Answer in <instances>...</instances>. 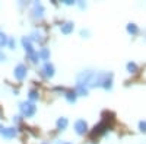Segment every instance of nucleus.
Segmentation results:
<instances>
[{
    "mask_svg": "<svg viewBox=\"0 0 146 144\" xmlns=\"http://www.w3.org/2000/svg\"><path fill=\"white\" fill-rule=\"evenodd\" d=\"M94 71H82V73L78 74V85L80 86H91V83H92V79H94Z\"/></svg>",
    "mask_w": 146,
    "mask_h": 144,
    "instance_id": "obj_1",
    "label": "nucleus"
},
{
    "mask_svg": "<svg viewBox=\"0 0 146 144\" xmlns=\"http://www.w3.org/2000/svg\"><path fill=\"white\" fill-rule=\"evenodd\" d=\"M19 108H21L22 115H25V116H34V114L36 112V106L32 102H22Z\"/></svg>",
    "mask_w": 146,
    "mask_h": 144,
    "instance_id": "obj_2",
    "label": "nucleus"
},
{
    "mask_svg": "<svg viewBox=\"0 0 146 144\" xmlns=\"http://www.w3.org/2000/svg\"><path fill=\"white\" fill-rule=\"evenodd\" d=\"M18 134V130L15 127H2L0 125V135H3L5 138H13Z\"/></svg>",
    "mask_w": 146,
    "mask_h": 144,
    "instance_id": "obj_3",
    "label": "nucleus"
},
{
    "mask_svg": "<svg viewBox=\"0 0 146 144\" xmlns=\"http://www.w3.org/2000/svg\"><path fill=\"white\" fill-rule=\"evenodd\" d=\"M27 73H28V70H27V67L23 64H18L15 67V71H13V74H15V77L18 80H23L27 77Z\"/></svg>",
    "mask_w": 146,
    "mask_h": 144,
    "instance_id": "obj_4",
    "label": "nucleus"
},
{
    "mask_svg": "<svg viewBox=\"0 0 146 144\" xmlns=\"http://www.w3.org/2000/svg\"><path fill=\"white\" fill-rule=\"evenodd\" d=\"M44 12H45V9H44V6L40 3V2H36V3H34V9H32V15H34V18H42L44 16Z\"/></svg>",
    "mask_w": 146,
    "mask_h": 144,
    "instance_id": "obj_5",
    "label": "nucleus"
},
{
    "mask_svg": "<svg viewBox=\"0 0 146 144\" xmlns=\"http://www.w3.org/2000/svg\"><path fill=\"white\" fill-rule=\"evenodd\" d=\"M75 130H76V133L78 134H85L88 131V125H86V122L83 121V119H78V121L75 122Z\"/></svg>",
    "mask_w": 146,
    "mask_h": 144,
    "instance_id": "obj_6",
    "label": "nucleus"
},
{
    "mask_svg": "<svg viewBox=\"0 0 146 144\" xmlns=\"http://www.w3.org/2000/svg\"><path fill=\"white\" fill-rule=\"evenodd\" d=\"M42 74H44V77H47V79H51V77L54 76V66H53L51 63H45L44 67H42Z\"/></svg>",
    "mask_w": 146,
    "mask_h": 144,
    "instance_id": "obj_7",
    "label": "nucleus"
},
{
    "mask_svg": "<svg viewBox=\"0 0 146 144\" xmlns=\"http://www.w3.org/2000/svg\"><path fill=\"white\" fill-rule=\"evenodd\" d=\"M22 47L25 48V51H27L28 55L34 54V47H32V42H31V39L28 37H23L22 38Z\"/></svg>",
    "mask_w": 146,
    "mask_h": 144,
    "instance_id": "obj_8",
    "label": "nucleus"
},
{
    "mask_svg": "<svg viewBox=\"0 0 146 144\" xmlns=\"http://www.w3.org/2000/svg\"><path fill=\"white\" fill-rule=\"evenodd\" d=\"M73 26H75V25H73V22H66V23H63L62 28H60V29H62V34H64V35L70 34V32L73 31Z\"/></svg>",
    "mask_w": 146,
    "mask_h": 144,
    "instance_id": "obj_9",
    "label": "nucleus"
},
{
    "mask_svg": "<svg viewBox=\"0 0 146 144\" xmlns=\"http://www.w3.org/2000/svg\"><path fill=\"white\" fill-rule=\"evenodd\" d=\"M64 96H66V99H67L69 103H75V102H76V98H78L76 92H66Z\"/></svg>",
    "mask_w": 146,
    "mask_h": 144,
    "instance_id": "obj_10",
    "label": "nucleus"
},
{
    "mask_svg": "<svg viewBox=\"0 0 146 144\" xmlns=\"http://www.w3.org/2000/svg\"><path fill=\"white\" fill-rule=\"evenodd\" d=\"M107 128H108V127H107L104 122H102V124H100V125H96V127H95V131L92 133V135H96V134H102V133H104V131H105Z\"/></svg>",
    "mask_w": 146,
    "mask_h": 144,
    "instance_id": "obj_11",
    "label": "nucleus"
},
{
    "mask_svg": "<svg viewBox=\"0 0 146 144\" xmlns=\"http://www.w3.org/2000/svg\"><path fill=\"white\" fill-rule=\"evenodd\" d=\"M67 127V118H58V121H57V128L58 130H66Z\"/></svg>",
    "mask_w": 146,
    "mask_h": 144,
    "instance_id": "obj_12",
    "label": "nucleus"
},
{
    "mask_svg": "<svg viewBox=\"0 0 146 144\" xmlns=\"http://www.w3.org/2000/svg\"><path fill=\"white\" fill-rule=\"evenodd\" d=\"M38 57L41 60H48V58H50V51H48L47 48H42V50L38 53Z\"/></svg>",
    "mask_w": 146,
    "mask_h": 144,
    "instance_id": "obj_13",
    "label": "nucleus"
},
{
    "mask_svg": "<svg viewBox=\"0 0 146 144\" xmlns=\"http://www.w3.org/2000/svg\"><path fill=\"white\" fill-rule=\"evenodd\" d=\"M76 95H80V96H86V95H88V87H85V86H80V85H78V87H76Z\"/></svg>",
    "mask_w": 146,
    "mask_h": 144,
    "instance_id": "obj_14",
    "label": "nucleus"
},
{
    "mask_svg": "<svg viewBox=\"0 0 146 144\" xmlns=\"http://www.w3.org/2000/svg\"><path fill=\"white\" fill-rule=\"evenodd\" d=\"M7 37H6V35L3 34V32H0V48H2V47H5L6 44H7Z\"/></svg>",
    "mask_w": 146,
    "mask_h": 144,
    "instance_id": "obj_15",
    "label": "nucleus"
},
{
    "mask_svg": "<svg viewBox=\"0 0 146 144\" xmlns=\"http://www.w3.org/2000/svg\"><path fill=\"white\" fill-rule=\"evenodd\" d=\"M29 39H31V41H41L42 38H41V34L35 31V32L31 34V38H29Z\"/></svg>",
    "mask_w": 146,
    "mask_h": 144,
    "instance_id": "obj_16",
    "label": "nucleus"
},
{
    "mask_svg": "<svg viewBox=\"0 0 146 144\" xmlns=\"http://www.w3.org/2000/svg\"><path fill=\"white\" fill-rule=\"evenodd\" d=\"M127 31L130 34H137V26L135 25V23H129V25H127Z\"/></svg>",
    "mask_w": 146,
    "mask_h": 144,
    "instance_id": "obj_17",
    "label": "nucleus"
},
{
    "mask_svg": "<svg viewBox=\"0 0 146 144\" xmlns=\"http://www.w3.org/2000/svg\"><path fill=\"white\" fill-rule=\"evenodd\" d=\"M127 70L130 71V73H135V71L137 70V66H136L135 63H129V64H127Z\"/></svg>",
    "mask_w": 146,
    "mask_h": 144,
    "instance_id": "obj_18",
    "label": "nucleus"
},
{
    "mask_svg": "<svg viewBox=\"0 0 146 144\" xmlns=\"http://www.w3.org/2000/svg\"><path fill=\"white\" fill-rule=\"evenodd\" d=\"M29 99L31 101H36V99H38V93H36L35 90H31L29 92Z\"/></svg>",
    "mask_w": 146,
    "mask_h": 144,
    "instance_id": "obj_19",
    "label": "nucleus"
},
{
    "mask_svg": "<svg viewBox=\"0 0 146 144\" xmlns=\"http://www.w3.org/2000/svg\"><path fill=\"white\" fill-rule=\"evenodd\" d=\"M29 58H31V61H32V63H36L40 57H38V54H36V53H34V54H31V55H29Z\"/></svg>",
    "mask_w": 146,
    "mask_h": 144,
    "instance_id": "obj_20",
    "label": "nucleus"
},
{
    "mask_svg": "<svg viewBox=\"0 0 146 144\" xmlns=\"http://www.w3.org/2000/svg\"><path fill=\"white\" fill-rule=\"evenodd\" d=\"M139 128H140V131H145V133H146V121H142L139 124Z\"/></svg>",
    "mask_w": 146,
    "mask_h": 144,
    "instance_id": "obj_21",
    "label": "nucleus"
},
{
    "mask_svg": "<svg viewBox=\"0 0 146 144\" xmlns=\"http://www.w3.org/2000/svg\"><path fill=\"white\" fill-rule=\"evenodd\" d=\"M7 44H9V47L12 48V50L15 48V41H13V39H9V41H7Z\"/></svg>",
    "mask_w": 146,
    "mask_h": 144,
    "instance_id": "obj_22",
    "label": "nucleus"
},
{
    "mask_svg": "<svg viewBox=\"0 0 146 144\" xmlns=\"http://www.w3.org/2000/svg\"><path fill=\"white\" fill-rule=\"evenodd\" d=\"M5 60H6V54L0 53V63H2V61H5Z\"/></svg>",
    "mask_w": 146,
    "mask_h": 144,
    "instance_id": "obj_23",
    "label": "nucleus"
},
{
    "mask_svg": "<svg viewBox=\"0 0 146 144\" xmlns=\"http://www.w3.org/2000/svg\"><path fill=\"white\" fill-rule=\"evenodd\" d=\"M73 3H75V2H73V0H64V5H73Z\"/></svg>",
    "mask_w": 146,
    "mask_h": 144,
    "instance_id": "obj_24",
    "label": "nucleus"
},
{
    "mask_svg": "<svg viewBox=\"0 0 146 144\" xmlns=\"http://www.w3.org/2000/svg\"><path fill=\"white\" fill-rule=\"evenodd\" d=\"M63 144H69V143H63Z\"/></svg>",
    "mask_w": 146,
    "mask_h": 144,
    "instance_id": "obj_25",
    "label": "nucleus"
},
{
    "mask_svg": "<svg viewBox=\"0 0 146 144\" xmlns=\"http://www.w3.org/2000/svg\"><path fill=\"white\" fill-rule=\"evenodd\" d=\"M42 144H47V143H42Z\"/></svg>",
    "mask_w": 146,
    "mask_h": 144,
    "instance_id": "obj_26",
    "label": "nucleus"
}]
</instances>
